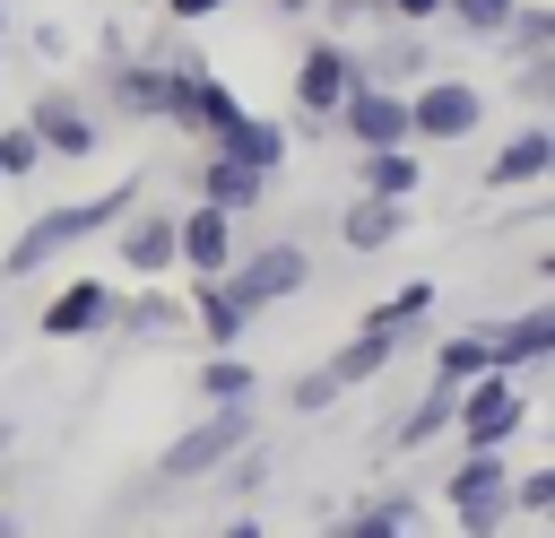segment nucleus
I'll return each instance as SVG.
<instances>
[{"label": "nucleus", "instance_id": "423d86ee", "mask_svg": "<svg viewBox=\"0 0 555 538\" xmlns=\"http://www.w3.org/2000/svg\"><path fill=\"white\" fill-rule=\"evenodd\" d=\"M442 495H451V512H460L468 538H494V529L512 521V460H503V451H468V460L442 477Z\"/></svg>", "mask_w": 555, "mask_h": 538}, {"label": "nucleus", "instance_id": "4be33fe9", "mask_svg": "<svg viewBox=\"0 0 555 538\" xmlns=\"http://www.w3.org/2000/svg\"><path fill=\"white\" fill-rule=\"evenodd\" d=\"M425 312H434V278H408L399 295H382L356 330H382V338H399V347H416V330H425Z\"/></svg>", "mask_w": 555, "mask_h": 538}, {"label": "nucleus", "instance_id": "e433bc0d", "mask_svg": "<svg viewBox=\"0 0 555 538\" xmlns=\"http://www.w3.org/2000/svg\"><path fill=\"white\" fill-rule=\"evenodd\" d=\"M269 9H278V17H312V0H269Z\"/></svg>", "mask_w": 555, "mask_h": 538}, {"label": "nucleus", "instance_id": "c9c22d12", "mask_svg": "<svg viewBox=\"0 0 555 538\" xmlns=\"http://www.w3.org/2000/svg\"><path fill=\"white\" fill-rule=\"evenodd\" d=\"M217 538H260V512H234V521H225Z\"/></svg>", "mask_w": 555, "mask_h": 538}, {"label": "nucleus", "instance_id": "bb28decb", "mask_svg": "<svg viewBox=\"0 0 555 538\" xmlns=\"http://www.w3.org/2000/svg\"><path fill=\"white\" fill-rule=\"evenodd\" d=\"M503 52H555V9H538V0H512V17H503V35H494Z\"/></svg>", "mask_w": 555, "mask_h": 538}, {"label": "nucleus", "instance_id": "f8f14e48", "mask_svg": "<svg viewBox=\"0 0 555 538\" xmlns=\"http://www.w3.org/2000/svg\"><path fill=\"white\" fill-rule=\"evenodd\" d=\"M546 174H555V130H546V121H520V130L486 156L477 182H486V191H529V182H546Z\"/></svg>", "mask_w": 555, "mask_h": 538}, {"label": "nucleus", "instance_id": "a211bd4d", "mask_svg": "<svg viewBox=\"0 0 555 538\" xmlns=\"http://www.w3.org/2000/svg\"><path fill=\"white\" fill-rule=\"evenodd\" d=\"M356 69L373 78V87H416L434 61H425V26H399V35H382L373 52H356Z\"/></svg>", "mask_w": 555, "mask_h": 538}, {"label": "nucleus", "instance_id": "4c0bfd02", "mask_svg": "<svg viewBox=\"0 0 555 538\" xmlns=\"http://www.w3.org/2000/svg\"><path fill=\"white\" fill-rule=\"evenodd\" d=\"M0 451H9V417H0Z\"/></svg>", "mask_w": 555, "mask_h": 538}, {"label": "nucleus", "instance_id": "9d476101", "mask_svg": "<svg viewBox=\"0 0 555 538\" xmlns=\"http://www.w3.org/2000/svg\"><path fill=\"white\" fill-rule=\"evenodd\" d=\"M269 182H278V174H260V165H243V156H225V148H199V165H191V200H208V208H225V217L260 208Z\"/></svg>", "mask_w": 555, "mask_h": 538}, {"label": "nucleus", "instance_id": "9b49d317", "mask_svg": "<svg viewBox=\"0 0 555 538\" xmlns=\"http://www.w3.org/2000/svg\"><path fill=\"white\" fill-rule=\"evenodd\" d=\"M234 252H243V243H234V217H225V208L191 200V208L173 217V269H191V278H217Z\"/></svg>", "mask_w": 555, "mask_h": 538}, {"label": "nucleus", "instance_id": "412c9836", "mask_svg": "<svg viewBox=\"0 0 555 538\" xmlns=\"http://www.w3.org/2000/svg\"><path fill=\"white\" fill-rule=\"evenodd\" d=\"M182 312H191V330H199L208 347H234V338L251 330V312H243V304H234L217 278H191V304H182Z\"/></svg>", "mask_w": 555, "mask_h": 538}, {"label": "nucleus", "instance_id": "aec40b11", "mask_svg": "<svg viewBox=\"0 0 555 538\" xmlns=\"http://www.w3.org/2000/svg\"><path fill=\"white\" fill-rule=\"evenodd\" d=\"M208 148H225V156H243V165L278 174V165H286V148H295V130H286V121H260V113H243V121H234V130H217Z\"/></svg>", "mask_w": 555, "mask_h": 538}, {"label": "nucleus", "instance_id": "39448f33", "mask_svg": "<svg viewBox=\"0 0 555 538\" xmlns=\"http://www.w3.org/2000/svg\"><path fill=\"white\" fill-rule=\"evenodd\" d=\"M451 425H460L468 451H503V443L529 425V390H520V373H468L460 399H451Z\"/></svg>", "mask_w": 555, "mask_h": 538}, {"label": "nucleus", "instance_id": "cd10ccee", "mask_svg": "<svg viewBox=\"0 0 555 538\" xmlns=\"http://www.w3.org/2000/svg\"><path fill=\"white\" fill-rule=\"evenodd\" d=\"M408 521H416V503L408 495H382V503H364V512H347L330 538H408Z\"/></svg>", "mask_w": 555, "mask_h": 538}, {"label": "nucleus", "instance_id": "ddd939ff", "mask_svg": "<svg viewBox=\"0 0 555 538\" xmlns=\"http://www.w3.org/2000/svg\"><path fill=\"white\" fill-rule=\"evenodd\" d=\"M104 321H113V286H104V278H69V286L35 312V330H43V338H95Z\"/></svg>", "mask_w": 555, "mask_h": 538}, {"label": "nucleus", "instance_id": "0eeeda50", "mask_svg": "<svg viewBox=\"0 0 555 538\" xmlns=\"http://www.w3.org/2000/svg\"><path fill=\"white\" fill-rule=\"evenodd\" d=\"M330 130H338L347 148H416V139H408V87H373V78H356V87L338 95Z\"/></svg>", "mask_w": 555, "mask_h": 538}, {"label": "nucleus", "instance_id": "6ab92c4d", "mask_svg": "<svg viewBox=\"0 0 555 538\" xmlns=\"http://www.w3.org/2000/svg\"><path fill=\"white\" fill-rule=\"evenodd\" d=\"M416 182H425L416 148H356V191H373V200H416Z\"/></svg>", "mask_w": 555, "mask_h": 538}, {"label": "nucleus", "instance_id": "f3484780", "mask_svg": "<svg viewBox=\"0 0 555 538\" xmlns=\"http://www.w3.org/2000/svg\"><path fill=\"white\" fill-rule=\"evenodd\" d=\"M104 330H121V338H182V330H191V312L139 278V295H113V321H104Z\"/></svg>", "mask_w": 555, "mask_h": 538}, {"label": "nucleus", "instance_id": "b1692460", "mask_svg": "<svg viewBox=\"0 0 555 538\" xmlns=\"http://www.w3.org/2000/svg\"><path fill=\"white\" fill-rule=\"evenodd\" d=\"M260 390V373L234 356V347H208V364H199V408H234V399H251Z\"/></svg>", "mask_w": 555, "mask_h": 538}, {"label": "nucleus", "instance_id": "473e14b6", "mask_svg": "<svg viewBox=\"0 0 555 538\" xmlns=\"http://www.w3.org/2000/svg\"><path fill=\"white\" fill-rule=\"evenodd\" d=\"M555 503V469H520L512 477V512H546Z\"/></svg>", "mask_w": 555, "mask_h": 538}, {"label": "nucleus", "instance_id": "6e6552de", "mask_svg": "<svg viewBox=\"0 0 555 538\" xmlns=\"http://www.w3.org/2000/svg\"><path fill=\"white\" fill-rule=\"evenodd\" d=\"M17 121L35 130V148H43V156H69V165H78V156H95V139H104V121H95V104H87L78 87H43Z\"/></svg>", "mask_w": 555, "mask_h": 538}, {"label": "nucleus", "instance_id": "7ed1b4c3", "mask_svg": "<svg viewBox=\"0 0 555 538\" xmlns=\"http://www.w3.org/2000/svg\"><path fill=\"white\" fill-rule=\"evenodd\" d=\"M217 286L260 321L269 304H286V295H304V286H312V252H304V243H286V234H278V243H251V252H234V260L217 269Z\"/></svg>", "mask_w": 555, "mask_h": 538}, {"label": "nucleus", "instance_id": "c756f323", "mask_svg": "<svg viewBox=\"0 0 555 538\" xmlns=\"http://www.w3.org/2000/svg\"><path fill=\"white\" fill-rule=\"evenodd\" d=\"M442 17H451L460 35H477V43H494L503 17H512V0H442Z\"/></svg>", "mask_w": 555, "mask_h": 538}, {"label": "nucleus", "instance_id": "4468645a", "mask_svg": "<svg viewBox=\"0 0 555 538\" xmlns=\"http://www.w3.org/2000/svg\"><path fill=\"white\" fill-rule=\"evenodd\" d=\"M113 252H121L130 278H165V269H173V217H165V208H130V217L113 226Z\"/></svg>", "mask_w": 555, "mask_h": 538}, {"label": "nucleus", "instance_id": "2eb2a0df", "mask_svg": "<svg viewBox=\"0 0 555 538\" xmlns=\"http://www.w3.org/2000/svg\"><path fill=\"white\" fill-rule=\"evenodd\" d=\"M486 338H494V373H529L538 356H555V304H529L512 321H486Z\"/></svg>", "mask_w": 555, "mask_h": 538}, {"label": "nucleus", "instance_id": "a878e982", "mask_svg": "<svg viewBox=\"0 0 555 538\" xmlns=\"http://www.w3.org/2000/svg\"><path fill=\"white\" fill-rule=\"evenodd\" d=\"M451 399H460V382H425V399L399 417V451H416V443H434V434H451Z\"/></svg>", "mask_w": 555, "mask_h": 538}, {"label": "nucleus", "instance_id": "dca6fc26", "mask_svg": "<svg viewBox=\"0 0 555 538\" xmlns=\"http://www.w3.org/2000/svg\"><path fill=\"white\" fill-rule=\"evenodd\" d=\"M408 234V200H373V191H356L347 208H338V243L347 252H390Z\"/></svg>", "mask_w": 555, "mask_h": 538}, {"label": "nucleus", "instance_id": "7c9ffc66", "mask_svg": "<svg viewBox=\"0 0 555 538\" xmlns=\"http://www.w3.org/2000/svg\"><path fill=\"white\" fill-rule=\"evenodd\" d=\"M330 399H338V373H330V364H312V373L286 382V408H295V417H321Z\"/></svg>", "mask_w": 555, "mask_h": 538}, {"label": "nucleus", "instance_id": "72a5a7b5", "mask_svg": "<svg viewBox=\"0 0 555 538\" xmlns=\"http://www.w3.org/2000/svg\"><path fill=\"white\" fill-rule=\"evenodd\" d=\"M382 17H390V26H434L442 0H382Z\"/></svg>", "mask_w": 555, "mask_h": 538}, {"label": "nucleus", "instance_id": "393cba45", "mask_svg": "<svg viewBox=\"0 0 555 538\" xmlns=\"http://www.w3.org/2000/svg\"><path fill=\"white\" fill-rule=\"evenodd\" d=\"M468 373H494V338H486V321H477V330H451V338L434 347V382H468Z\"/></svg>", "mask_w": 555, "mask_h": 538}, {"label": "nucleus", "instance_id": "20e7f679", "mask_svg": "<svg viewBox=\"0 0 555 538\" xmlns=\"http://www.w3.org/2000/svg\"><path fill=\"white\" fill-rule=\"evenodd\" d=\"M477 121H486V87L477 78H416L408 87V139L416 148H460V139H477Z\"/></svg>", "mask_w": 555, "mask_h": 538}, {"label": "nucleus", "instance_id": "1a4fd4ad", "mask_svg": "<svg viewBox=\"0 0 555 538\" xmlns=\"http://www.w3.org/2000/svg\"><path fill=\"white\" fill-rule=\"evenodd\" d=\"M356 78H364V69H356V43H347V35H312V43L295 52V113H321V121H330Z\"/></svg>", "mask_w": 555, "mask_h": 538}, {"label": "nucleus", "instance_id": "f257e3e1", "mask_svg": "<svg viewBox=\"0 0 555 538\" xmlns=\"http://www.w3.org/2000/svg\"><path fill=\"white\" fill-rule=\"evenodd\" d=\"M130 208H139V174H130V182H113V191H95V200H61V208L26 217V234L0 252V278H35V269H52V260H61V252H78L87 234H113Z\"/></svg>", "mask_w": 555, "mask_h": 538}, {"label": "nucleus", "instance_id": "f03ea898", "mask_svg": "<svg viewBox=\"0 0 555 538\" xmlns=\"http://www.w3.org/2000/svg\"><path fill=\"white\" fill-rule=\"evenodd\" d=\"M251 434H260L251 399H234V408H208L191 434H173V443L156 451V486H199V477H217V460H234Z\"/></svg>", "mask_w": 555, "mask_h": 538}, {"label": "nucleus", "instance_id": "f704fd0d", "mask_svg": "<svg viewBox=\"0 0 555 538\" xmlns=\"http://www.w3.org/2000/svg\"><path fill=\"white\" fill-rule=\"evenodd\" d=\"M225 9H234V0H165L173 26H208V17H225Z\"/></svg>", "mask_w": 555, "mask_h": 538}, {"label": "nucleus", "instance_id": "2f4dec72", "mask_svg": "<svg viewBox=\"0 0 555 538\" xmlns=\"http://www.w3.org/2000/svg\"><path fill=\"white\" fill-rule=\"evenodd\" d=\"M312 17H330L338 35H347V26H390V17H382V0H312Z\"/></svg>", "mask_w": 555, "mask_h": 538}, {"label": "nucleus", "instance_id": "c85d7f7f", "mask_svg": "<svg viewBox=\"0 0 555 538\" xmlns=\"http://www.w3.org/2000/svg\"><path fill=\"white\" fill-rule=\"evenodd\" d=\"M26 174H43V148L26 121H0V182H26Z\"/></svg>", "mask_w": 555, "mask_h": 538}, {"label": "nucleus", "instance_id": "5701e85b", "mask_svg": "<svg viewBox=\"0 0 555 538\" xmlns=\"http://www.w3.org/2000/svg\"><path fill=\"white\" fill-rule=\"evenodd\" d=\"M399 356H408L399 338H382V330H356V338H347V347L330 356V373H338V390H356V382H373V373H390Z\"/></svg>", "mask_w": 555, "mask_h": 538}]
</instances>
